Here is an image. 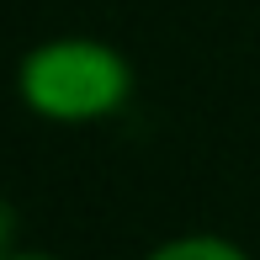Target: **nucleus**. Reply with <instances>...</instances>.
<instances>
[{
  "label": "nucleus",
  "mask_w": 260,
  "mask_h": 260,
  "mask_svg": "<svg viewBox=\"0 0 260 260\" xmlns=\"http://www.w3.org/2000/svg\"><path fill=\"white\" fill-rule=\"evenodd\" d=\"M16 96L38 122L53 127L106 122L133 101V64L117 43L90 32L43 38L16 64Z\"/></svg>",
  "instance_id": "1"
},
{
  "label": "nucleus",
  "mask_w": 260,
  "mask_h": 260,
  "mask_svg": "<svg viewBox=\"0 0 260 260\" xmlns=\"http://www.w3.org/2000/svg\"><path fill=\"white\" fill-rule=\"evenodd\" d=\"M138 260H255V255L244 250L239 239H229V234L197 229V234H170V239L149 244Z\"/></svg>",
  "instance_id": "2"
},
{
  "label": "nucleus",
  "mask_w": 260,
  "mask_h": 260,
  "mask_svg": "<svg viewBox=\"0 0 260 260\" xmlns=\"http://www.w3.org/2000/svg\"><path fill=\"white\" fill-rule=\"evenodd\" d=\"M6 260H58V255H48V250H6Z\"/></svg>",
  "instance_id": "3"
}]
</instances>
